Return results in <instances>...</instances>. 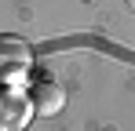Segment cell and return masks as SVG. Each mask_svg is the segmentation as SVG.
<instances>
[{"label": "cell", "instance_id": "6da1fadb", "mask_svg": "<svg viewBox=\"0 0 135 131\" xmlns=\"http://www.w3.org/2000/svg\"><path fill=\"white\" fill-rule=\"evenodd\" d=\"M33 69V51L29 44L18 40V37H0V84H22Z\"/></svg>", "mask_w": 135, "mask_h": 131}, {"label": "cell", "instance_id": "7a4b0ae2", "mask_svg": "<svg viewBox=\"0 0 135 131\" xmlns=\"http://www.w3.org/2000/svg\"><path fill=\"white\" fill-rule=\"evenodd\" d=\"M33 117V106L15 84H0V131H22Z\"/></svg>", "mask_w": 135, "mask_h": 131}, {"label": "cell", "instance_id": "3957f363", "mask_svg": "<svg viewBox=\"0 0 135 131\" xmlns=\"http://www.w3.org/2000/svg\"><path fill=\"white\" fill-rule=\"evenodd\" d=\"M26 98H29L33 113H44V117H55V113H62V106H66V91H62L59 80H37Z\"/></svg>", "mask_w": 135, "mask_h": 131}, {"label": "cell", "instance_id": "277c9868", "mask_svg": "<svg viewBox=\"0 0 135 131\" xmlns=\"http://www.w3.org/2000/svg\"><path fill=\"white\" fill-rule=\"evenodd\" d=\"M124 4H128V7H132V0H124Z\"/></svg>", "mask_w": 135, "mask_h": 131}]
</instances>
